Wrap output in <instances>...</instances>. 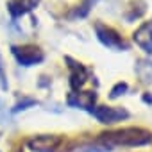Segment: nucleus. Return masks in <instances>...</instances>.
Instances as JSON below:
<instances>
[{"label":"nucleus","mask_w":152,"mask_h":152,"mask_svg":"<svg viewBox=\"0 0 152 152\" xmlns=\"http://www.w3.org/2000/svg\"><path fill=\"white\" fill-rule=\"evenodd\" d=\"M100 143L107 145L109 148L122 145V147H141V145H148L152 143V132L141 127H125L120 131H113V132H104L99 138Z\"/></svg>","instance_id":"1"},{"label":"nucleus","mask_w":152,"mask_h":152,"mask_svg":"<svg viewBox=\"0 0 152 152\" xmlns=\"http://www.w3.org/2000/svg\"><path fill=\"white\" fill-rule=\"evenodd\" d=\"M95 32H97L99 41L107 48H113V50H118V52H124V50L129 48V43L109 25H104V23L97 22L95 23Z\"/></svg>","instance_id":"2"},{"label":"nucleus","mask_w":152,"mask_h":152,"mask_svg":"<svg viewBox=\"0 0 152 152\" xmlns=\"http://www.w3.org/2000/svg\"><path fill=\"white\" fill-rule=\"evenodd\" d=\"M13 56L22 66H34L39 64L45 59V54L36 45H23V47H13Z\"/></svg>","instance_id":"3"},{"label":"nucleus","mask_w":152,"mask_h":152,"mask_svg":"<svg viewBox=\"0 0 152 152\" xmlns=\"http://www.w3.org/2000/svg\"><path fill=\"white\" fill-rule=\"evenodd\" d=\"M91 115L100 122V124H116L122 120L129 118V111L124 107H111V106H97L91 109Z\"/></svg>","instance_id":"4"},{"label":"nucleus","mask_w":152,"mask_h":152,"mask_svg":"<svg viewBox=\"0 0 152 152\" xmlns=\"http://www.w3.org/2000/svg\"><path fill=\"white\" fill-rule=\"evenodd\" d=\"M61 136L57 134H39L27 141V147L32 152H56L61 145Z\"/></svg>","instance_id":"5"},{"label":"nucleus","mask_w":152,"mask_h":152,"mask_svg":"<svg viewBox=\"0 0 152 152\" xmlns=\"http://www.w3.org/2000/svg\"><path fill=\"white\" fill-rule=\"evenodd\" d=\"M66 63H70L68 64V68H70V86H72L73 91H77L88 81V70L81 63H77L75 59H72V57H66Z\"/></svg>","instance_id":"6"},{"label":"nucleus","mask_w":152,"mask_h":152,"mask_svg":"<svg viewBox=\"0 0 152 152\" xmlns=\"http://www.w3.org/2000/svg\"><path fill=\"white\" fill-rule=\"evenodd\" d=\"M134 43L145 52L152 56V22H143L132 34Z\"/></svg>","instance_id":"7"},{"label":"nucleus","mask_w":152,"mask_h":152,"mask_svg":"<svg viewBox=\"0 0 152 152\" xmlns=\"http://www.w3.org/2000/svg\"><path fill=\"white\" fill-rule=\"evenodd\" d=\"M95 100H97V93L95 91H79V93H70L68 95V106L72 107H81V109H88L91 111L95 107Z\"/></svg>","instance_id":"8"},{"label":"nucleus","mask_w":152,"mask_h":152,"mask_svg":"<svg viewBox=\"0 0 152 152\" xmlns=\"http://www.w3.org/2000/svg\"><path fill=\"white\" fill-rule=\"evenodd\" d=\"M41 0H9L7 2V11L11 15L13 20H18L20 16L31 13L32 9L38 7V4Z\"/></svg>","instance_id":"9"},{"label":"nucleus","mask_w":152,"mask_h":152,"mask_svg":"<svg viewBox=\"0 0 152 152\" xmlns=\"http://www.w3.org/2000/svg\"><path fill=\"white\" fill-rule=\"evenodd\" d=\"M127 90H129L127 83H116V84L113 86L111 93H109V99H118V97H120V95H124Z\"/></svg>","instance_id":"10"},{"label":"nucleus","mask_w":152,"mask_h":152,"mask_svg":"<svg viewBox=\"0 0 152 152\" xmlns=\"http://www.w3.org/2000/svg\"><path fill=\"white\" fill-rule=\"evenodd\" d=\"M32 106H36V100H34V99H23V100L18 102L11 111H13V113H20V111H25V109H29V107H32Z\"/></svg>","instance_id":"11"},{"label":"nucleus","mask_w":152,"mask_h":152,"mask_svg":"<svg viewBox=\"0 0 152 152\" xmlns=\"http://www.w3.org/2000/svg\"><path fill=\"white\" fill-rule=\"evenodd\" d=\"M91 4H93V0H84V2L81 4V7L77 9V13H75V15H77L79 18H84V16L90 13V9H91Z\"/></svg>","instance_id":"12"},{"label":"nucleus","mask_w":152,"mask_h":152,"mask_svg":"<svg viewBox=\"0 0 152 152\" xmlns=\"http://www.w3.org/2000/svg\"><path fill=\"white\" fill-rule=\"evenodd\" d=\"M0 88L4 91L7 90V75H6V70H4V63H2V56H0Z\"/></svg>","instance_id":"13"},{"label":"nucleus","mask_w":152,"mask_h":152,"mask_svg":"<svg viewBox=\"0 0 152 152\" xmlns=\"http://www.w3.org/2000/svg\"><path fill=\"white\" fill-rule=\"evenodd\" d=\"M143 102H147V104H152V95H143Z\"/></svg>","instance_id":"14"},{"label":"nucleus","mask_w":152,"mask_h":152,"mask_svg":"<svg viewBox=\"0 0 152 152\" xmlns=\"http://www.w3.org/2000/svg\"><path fill=\"white\" fill-rule=\"evenodd\" d=\"M16 152H22V150H16Z\"/></svg>","instance_id":"15"}]
</instances>
